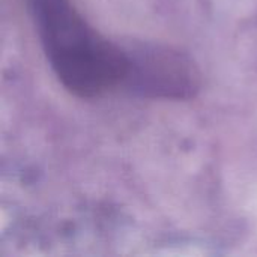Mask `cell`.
Wrapping results in <instances>:
<instances>
[{
    "instance_id": "2",
    "label": "cell",
    "mask_w": 257,
    "mask_h": 257,
    "mask_svg": "<svg viewBox=\"0 0 257 257\" xmlns=\"http://www.w3.org/2000/svg\"><path fill=\"white\" fill-rule=\"evenodd\" d=\"M130 60L126 83L142 95L188 98L197 89L193 63L176 51L158 47L140 48L137 53H130Z\"/></svg>"
},
{
    "instance_id": "1",
    "label": "cell",
    "mask_w": 257,
    "mask_h": 257,
    "mask_svg": "<svg viewBox=\"0 0 257 257\" xmlns=\"http://www.w3.org/2000/svg\"><path fill=\"white\" fill-rule=\"evenodd\" d=\"M45 57L62 86L96 98L126 83L130 53L99 35L71 0H27Z\"/></svg>"
}]
</instances>
